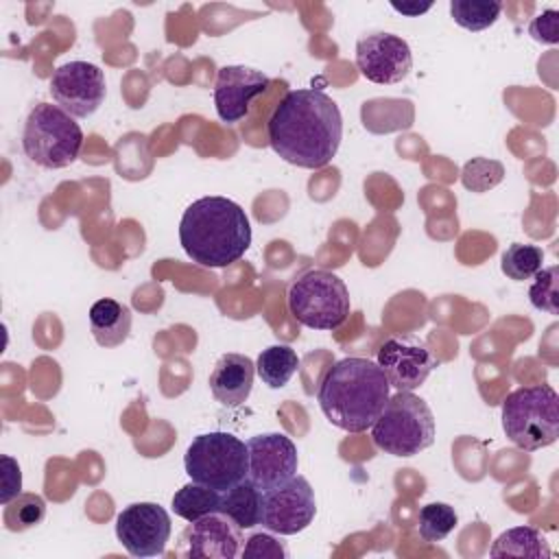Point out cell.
I'll use <instances>...</instances> for the list:
<instances>
[{"instance_id":"1","label":"cell","mask_w":559,"mask_h":559,"mask_svg":"<svg viewBox=\"0 0 559 559\" xmlns=\"http://www.w3.org/2000/svg\"><path fill=\"white\" fill-rule=\"evenodd\" d=\"M271 148L299 168H323L332 162L343 138L338 105L321 90H293L266 122Z\"/></svg>"},{"instance_id":"2","label":"cell","mask_w":559,"mask_h":559,"mask_svg":"<svg viewBox=\"0 0 559 559\" xmlns=\"http://www.w3.org/2000/svg\"><path fill=\"white\" fill-rule=\"evenodd\" d=\"M391 397V384L378 362L349 356L336 360L321 378L317 402L330 424L345 432L373 426Z\"/></svg>"},{"instance_id":"3","label":"cell","mask_w":559,"mask_h":559,"mask_svg":"<svg viewBox=\"0 0 559 559\" xmlns=\"http://www.w3.org/2000/svg\"><path fill=\"white\" fill-rule=\"evenodd\" d=\"M179 242L199 266L225 269L251 245L249 216L227 197H201L181 216Z\"/></svg>"},{"instance_id":"4","label":"cell","mask_w":559,"mask_h":559,"mask_svg":"<svg viewBox=\"0 0 559 559\" xmlns=\"http://www.w3.org/2000/svg\"><path fill=\"white\" fill-rule=\"evenodd\" d=\"M502 430L522 450H542L559 437V397L548 384L520 386L502 402Z\"/></svg>"},{"instance_id":"5","label":"cell","mask_w":559,"mask_h":559,"mask_svg":"<svg viewBox=\"0 0 559 559\" xmlns=\"http://www.w3.org/2000/svg\"><path fill=\"white\" fill-rule=\"evenodd\" d=\"M378 450L393 456H415L435 441V417L430 406L413 391H397L371 426Z\"/></svg>"},{"instance_id":"6","label":"cell","mask_w":559,"mask_h":559,"mask_svg":"<svg viewBox=\"0 0 559 559\" xmlns=\"http://www.w3.org/2000/svg\"><path fill=\"white\" fill-rule=\"evenodd\" d=\"M83 146L79 122L59 105L39 103L28 111L22 133V148L31 162L41 168L70 166Z\"/></svg>"},{"instance_id":"7","label":"cell","mask_w":559,"mask_h":559,"mask_svg":"<svg viewBox=\"0 0 559 559\" xmlns=\"http://www.w3.org/2000/svg\"><path fill=\"white\" fill-rule=\"evenodd\" d=\"M288 310L306 328L336 330L349 314V290L330 271L312 269L299 275L288 288Z\"/></svg>"},{"instance_id":"8","label":"cell","mask_w":559,"mask_h":559,"mask_svg":"<svg viewBox=\"0 0 559 559\" xmlns=\"http://www.w3.org/2000/svg\"><path fill=\"white\" fill-rule=\"evenodd\" d=\"M186 474L205 487L225 491L247 478V443L229 432H203L183 456Z\"/></svg>"},{"instance_id":"9","label":"cell","mask_w":559,"mask_h":559,"mask_svg":"<svg viewBox=\"0 0 559 559\" xmlns=\"http://www.w3.org/2000/svg\"><path fill=\"white\" fill-rule=\"evenodd\" d=\"M170 531V515L157 502H133L116 518V537L131 557L164 555Z\"/></svg>"},{"instance_id":"10","label":"cell","mask_w":559,"mask_h":559,"mask_svg":"<svg viewBox=\"0 0 559 559\" xmlns=\"http://www.w3.org/2000/svg\"><path fill=\"white\" fill-rule=\"evenodd\" d=\"M317 513V500L310 483L304 476H293L288 483L262 491V526L277 535H295L310 526Z\"/></svg>"},{"instance_id":"11","label":"cell","mask_w":559,"mask_h":559,"mask_svg":"<svg viewBox=\"0 0 559 559\" xmlns=\"http://www.w3.org/2000/svg\"><path fill=\"white\" fill-rule=\"evenodd\" d=\"M105 74L87 61H68L50 76V94L55 103L72 118L92 116L105 100Z\"/></svg>"},{"instance_id":"12","label":"cell","mask_w":559,"mask_h":559,"mask_svg":"<svg viewBox=\"0 0 559 559\" xmlns=\"http://www.w3.org/2000/svg\"><path fill=\"white\" fill-rule=\"evenodd\" d=\"M299 456L295 443L282 432H262L247 441V478L269 491L297 474Z\"/></svg>"},{"instance_id":"13","label":"cell","mask_w":559,"mask_h":559,"mask_svg":"<svg viewBox=\"0 0 559 559\" xmlns=\"http://www.w3.org/2000/svg\"><path fill=\"white\" fill-rule=\"evenodd\" d=\"M356 68L378 85H393L408 76L413 55L408 44L393 33H371L356 44Z\"/></svg>"},{"instance_id":"14","label":"cell","mask_w":559,"mask_h":559,"mask_svg":"<svg viewBox=\"0 0 559 559\" xmlns=\"http://www.w3.org/2000/svg\"><path fill=\"white\" fill-rule=\"evenodd\" d=\"M378 367L397 391H415L437 367L430 347L415 336H393L378 349Z\"/></svg>"},{"instance_id":"15","label":"cell","mask_w":559,"mask_h":559,"mask_svg":"<svg viewBox=\"0 0 559 559\" xmlns=\"http://www.w3.org/2000/svg\"><path fill=\"white\" fill-rule=\"evenodd\" d=\"M269 90V76L247 66H223L214 83V107L223 122L236 124L249 116L255 96Z\"/></svg>"},{"instance_id":"16","label":"cell","mask_w":559,"mask_h":559,"mask_svg":"<svg viewBox=\"0 0 559 559\" xmlns=\"http://www.w3.org/2000/svg\"><path fill=\"white\" fill-rule=\"evenodd\" d=\"M242 528L221 511L203 515L183 531L186 555L194 559H234L240 552Z\"/></svg>"},{"instance_id":"17","label":"cell","mask_w":559,"mask_h":559,"mask_svg":"<svg viewBox=\"0 0 559 559\" xmlns=\"http://www.w3.org/2000/svg\"><path fill=\"white\" fill-rule=\"evenodd\" d=\"M253 376H255V365L249 356L245 354H223L210 378V391L216 402L223 406H240L247 402L251 386H253Z\"/></svg>"},{"instance_id":"18","label":"cell","mask_w":559,"mask_h":559,"mask_svg":"<svg viewBox=\"0 0 559 559\" xmlns=\"http://www.w3.org/2000/svg\"><path fill=\"white\" fill-rule=\"evenodd\" d=\"M90 330L100 347H118L131 332V310L116 299H98L90 308Z\"/></svg>"},{"instance_id":"19","label":"cell","mask_w":559,"mask_h":559,"mask_svg":"<svg viewBox=\"0 0 559 559\" xmlns=\"http://www.w3.org/2000/svg\"><path fill=\"white\" fill-rule=\"evenodd\" d=\"M218 511L240 528H253L262 522V491L249 478H245L221 491Z\"/></svg>"},{"instance_id":"20","label":"cell","mask_w":559,"mask_h":559,"mask_svg":"<svg viewBox=\"0 0 559 559\" xmlns=\"http://www.w3.org/2000/svg\"><path fill=\"white\" fill-rule=\"evenodd\" d=\"M491 557H531V559H548L550 546L546 537L533 526H513L500 533L489 550Z\"/></svg>"},{"instance_id":"21","label":"cell","mask_w":559,"mask_h":559,"mask_svg":"<svg viewBox=\"0 0 559 559\" xmlns=\"http://www.w3.org/2000/svg\"><path fill=\"white\" fill-rule=\"evenodd\" d=\"M299 369V356L288 345H271L260 352L255 371L269 389H282Z\"/></svg>"},{"instance_id":"22","label":"cell","mask_w":559,"mask_h":559,"mask_svg":"<svg viewBox=\"0 0 559 559\" xmlns=\"http://www.w3.org/2000/svg\"><path fill=\"white\" fill-rule=\"evenodd\" d=\"M218 507H221V491L199 485L194 480L177 489L173 496V511L186 522H194L203 515L216 513Z\"/></svg>"},{"instance_id":"23","label":"cell","mask_w":559,"mask_h":559,"mask_svg":"<svg viewBox=\"0 0 559 559\" xmlns=\"http://www.w3.org/2000/svg\"><path fill=\"white\" fill-rule=\"evenodd\" d=\"M502 13V2L496 0H452L450 2V15L452 20L472 33L485 31L491 24H496V20Z\"/></svg>"},{"instance_id":"24","label":"cell","mask_w":559,"mask_h":559,"mask_svg":"<svg viewBox=\"0 0 559 559\" xmlns=\"http://www.w3.org/2000/svg\"><path fill=\"white\" fill-rule=\"evenodd\" d=\"M544 264V251L537 245L513 242L500 258V269L509 280H531Z\"/></svg>"},{"instance_id":"25","label":"cell","mask_w":559,"mask_h":559,"mask_svg":"<svg viewBox=\"0 0 559 559\" xmlns=\"http://www.w3.org/2000/svg\"><path fill=\"white\" fill-rule=\"evenodd\" d=\"M459 518L454 507L445 504V502H430L426 507L419 509V535L424 542H441L445 539L454 526H456Z\"/></svg>"},{"instance_id":"26","label":"cell","mask_w":559,"mask_h":559,"mask_svg":"<svg viewBox=\"0 0 559 559\" xmlns=\"http://www.w3.org/2000/svg\"><path fill=\"white\" fill-rule=\"evenodd\" d=\"M535 282L528 288V301L537 310H546L550 314L559 312V266L539 269L535 275Z\"/></svg>"},{"instance_id":"27","label":"cell","mask_w":559,"mask_h":559,"mask_svg":"<svg viewBox=\"0 0 559 559\" xmlns=\"http://www.w3.org/2000/svg\"><path fill=\"white\" fill-rule=\"evenodd\" d=\"M502 177H504L502 164L493 162V159H485V157H476V159L467 162L461 173L463 186L472 192H485V190L498 186L502 181Z\"/></svg>"},{"instance_id":"28","label":"cell","mask_w":559,"mask_h":559,"mask_svg":"<svg viewBox=\"0 0 559 559\" xmlns=\"http://www.w3.org/2000/svg\"><path fill=\"white\" fill-rule=\"evenodd\" d=\"M46 515V502L37 493L17 496L15 504L7 509V522L13 531H24L39 524Z\"/></svg>"},{"instance_id":"29","label":"cell","mask_w":559,"mask_h":559,"mask_svg":"<svg viewBox=\"0 0 559 559\" xmlns=\"http://www.w3.org/2000/svg\"><path fill=\"white\" fill-rule=\"evenodd\" d=\"M245 542L247 544L240 550L245 559H286L288 557L286 546L269 533H253Z\"/></svg>"},{"instance_id":"30","label":"cell","mask_w":559,"mask_h":559,"mask_svg":"<svg viewBox=\"0 0 559 559\" xmlns=\"http://www.w3.org/2000/svg\"><path fill=\"white\" fill-rule=\"evenodd\" d=\"M2 491H0V502L9 504L11 500H15L20 496L22 489V474H20V465L13 456L2 454Z\"/></svg>"},{"instance_id":"31","label":"cell","mask_w":559,"mask_h":559,"mask_svg":"<svg viewBox=\"0 0 559 559\" xmlns=\"http://www.w3.org/2000/svg\"><path fill=\"white\" fill-rule=\"evenodd\" d=\"M557 20H559V13L548 9L531 22L528 33L533 35V39L542 44H557Z\"/></svg>"},{"instance_id":"32","label":"cell","mask_w":559,"mask_h":559,"mask_svg":"<svg viewBox=\"0 0 559 559\" xmlns=\"http://www.w3.org/2000/svg\"><path fill=\"white\" fill-rule=\"evenodd\" d=\"M391 7L395 9V11H400L402 15H419V13H424V11H428L432 4L430 2H426V4H397V2H391Z\"/></svg>"}]
</instances>
